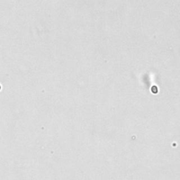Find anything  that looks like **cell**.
Returning <instances> with one entry per match:
<instances>
[{
    "label": "cell",
    "mask_w": 180,
    "mask_h": 180,
    "mask_svg": "<svg viewBox=\"0 0 180 180\" xmlns=\"http://www.w3.org/2000/svg\"><path fill=\"white\" fill-rule=\"evenodd\" d=\"M1 85H0V90H1Z\"/></svg>",
    "instance_id": "1"
}]
</instances>
